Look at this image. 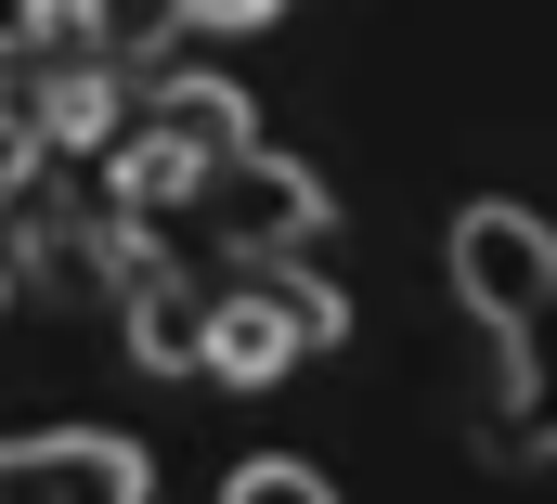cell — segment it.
Here are the masks:
<instances>
[{
  "label": "cell",
  "instance_id": "obj_10",
  "mask_svg": "<svg viewBox=\"0 0 557 504\" xmlns=\"http://www.w3.org/2000/svg\"><path fill=\"white\" fill-rule=\"evenodd\" d=\"M39 168H52V142H39V117H26V91H0V207H13Z\"/></svg>",
  "mask_w": 557,
  "mask_h": 504
},
{
  "label": "cell",
  "instance_id": "obj_3",
  "mask_svg": "<svg viewBox=\"0 0 557 504\" xmlns=\"http://www.w3.org/2000/svg\"><path fill=\"white\" fill-rule=\"evenodd\" d=\"M480 453H493V466H545L557 453V285L506 324V401H493Z\"/></svg>",
  "mask_w": 557,
  "mask_h": 504
},
{
  "label": "cell",
  "instance_id": "obj_5",
  "mask_svg": "<svg viewBox=\"0 0 557 504\" xmlns=\"http://www.w3.org/2000/svg\"><path fill=\"white\" fill-rule=\"evenodd\" d=\"M26 117L52 155H91V142H131V78L117 65H52V78H26Z\"/></svg>",
  "mask_w": 557,
  "mask_h": 504
},
{
  "label": "cell",
  "instance_id": "obj_2",
  "mask_svg": "<svg viewBox=\"0 0 557 504\" xmlns=\"http://www.w3.org/2000/svg\"><path fill=\"white\" fill-rule=\"evenodd\" d=\"M545 285H557V234L532 220V207L480 194V207L454 220V298H467V311H480L493 337H506V324H519V311H532Z\"/></svg>",
  "mask_w": 557,
  "mask_h": 504
},
{
  "label": "cell",
  "instance_id": "obj_1",
  "mask_svg": "<svg viewBox=\"0 0 557 504\" xmlns=\"http://www.w3.org/2000/svg\"><path fill=\"white\" fill-rule=\"evenodd\" d=\"M208 220H221V259L247 272V259H298L337 207H324V181L298 168V155H273V142H247L221 181H208Z\"/></svg>",
  "mask_w": 557,
  "mask_h": 504
},
{
  "label": "cell",
  "instance_id": "obj_8",
  "mask_svg": "<svg viewBox=\"0 0 557 504\" xmlns=\"http://www.w3.org/2000/svg\"><path fill=\"white\" fill-rule=\"evenodd\" d=\"M0 39L26 52V78H52V65H117V52H104V0H13Z\"/></svg>",
  "mask_w": 557,
  "mask_h": 504
},
{
  "label": "cell",
  "instance_id": "obj_4",
  "mask_svg": "<svg viewBox=\"0 0 557 504\" xmlns=\"http://www.w3.org/2000/svg\"><path fill=\"white\" fill-rule=\"evenodd\" d=\"M0 504H143L131 440H0Z\"/></svg>",
  "mask_w": 557,
  "mask_h": 504
},
{
  "label": "cell",
  "instance_id": "obj_11",
  "mask_svg": "<svg viewBox=\"0 0 557 504\" xmlns=\"http://www.w3.org/2000/svg\"><path fill=\"white\" fill-rule=\"evenodd\" d=\"M0 298H13V259H0Z\"/></svg>",
  "mask_w": 557,
  "mask_h": 504
},
{
  "label": "cell",
  "instance_id": "obj_6",
  "mask_svg": "<svg viewBox=\"0 0 557 504\" xmlns=\"http://www.w3.org/2000/svg\"><path fill=\"white\" fill-rule=\"evenodd\" d=\"M143 129H169V142L208 155V168H234V155L260 142V117H247L234 78H169V65H156V91H143Z\"/></svg>",
  "mask_w": 557,
  "mask_h": 504
},
{
  "label": "cell",
  "instance_id": "obj_7",
  "mask_svg": "<svg viewBox=\"0 0 557 504\" xmlns=\"http://www.w3.org/2000/svg\"><path fill=\"white\" fill-rule=\"evenodd\" d=\"M208 181H221L208 155H182L169 129H131V142H117V168H104V207H117V220H143V234H156L169 207H208Z\"/></svg>",
  "mask_w": 557,
  "mask_h": 504
},
{
  "label": "cell",
  "instance_id": "obj_9",
  "mask_svg": "<svg viewBox=\"0 0 557 504\" xmlns=\"http://www.w3.org/2000/svg\"><path fill=\"white\" fill-rule=\"evenodd\" d=\"M221 504H337V492H324L311 466H285V453H260V466H234V479H221Z\"/></svg>",
  "mask_w": 557,
  "mask_h": 504
}]
</instances>
